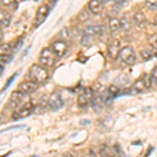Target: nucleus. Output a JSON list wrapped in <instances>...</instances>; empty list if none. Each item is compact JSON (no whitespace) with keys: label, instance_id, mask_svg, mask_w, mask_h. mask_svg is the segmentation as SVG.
I'll return each instance as SVG.
<instances>
[{"label":"nucleus","instance_id":"19","mask_svg":"<svg viewBox=\"0 0 157 157\" xmlns=\"http://www.w3.org/2000/svg\"><path fill=\"white\" fill-rule=\"evenodd\" d=\"M147 88V85H146V81L144 80H138L136 81L135 83H134L133 85V91H135V92H141L144 89H146Z\"/></svg>","mask_w":157,"mask_h":157},{"label":"nucleus","instance_id":"1","mask_svg":"<svg viewBox=\"0 0 157 157\" xmlns=\"http://www.w3.org/2000/svg\"><path fill=\"white\" fill-rule=\"evenodd\" d=\"M29 77L37 83H44L48 80V72L42 65L34 64L29 67Z\"/></svg>","mask_w":157,"mask_h":157},{"label":"nucleus","instance_id":"23","mask_svg":"<svg viewBox=\"0 0 157 157\" xmlns=\"http://www.w3.org/2000/svg\"><path fill=\"white\" fill-rule=\"evenodd\" d=\"M13 60V54L9 55H0V63L3 64H10L11 61Z\"/></svg>","mask_w":157,"mask_h":157},{"label":"nucleus","instance_id":"13","mask_svg":"<svg viewBox=\"0 0 157 157\" xmlns=\"http://www.w3.org/2000/svg\"><path fill=\"white\" fill-rule=\"evenodd\" d=\"M23 97L24 94L21 92V91L17 90V91H14V92L11 94V98H10V106L11 107H18L20 104L22 103L23 101Z\"/></svg>","mask_w":157,"mask_h":157},{"label":"nucleus","instance_id":"10","mask_svg":"<svg viewBox=\"0 0 157 157\" xmlns=\"http://www.w3.org/2000/svg\"><path fill=\"white\" fill-rule=\"evenodd\" d=\"M121 49V42L115 39L108 45V55L110 56V58H112V59H117V58L120 57Z\"/></svg>","mask_w":157,"mask_h":157},{"label":"nucleus","instance_id":"15","mask_svg":"<svg viewBox=\"0 0 157 157\" xmlns=\"http://www.w3.org/2000/svg\"><path fill=\"white\" fill-rule=\"evenodd\" d=\"M11 23V15L6 11L0 10V25L4 27H7Z\"/></svg>","mask_w":157,"mask_h":157},{"label":"nucleus","instance_id":"24","mask_svg":"<svg viewBox=\"0 0 157 157\" xmlns=\"http://www.w3.org/2000/svg\"><path fill=\"white\" fill-rule=\"evenodd\" d=\"M118 92H120V89L116 85H111L108 88V94L110 95V98H115L118 94Z\"/></svg>","mask_w":157,"mask_h":157},{"label":"nucleus","instance_id":"5","mask_svg":"<svg viewBox=\"0 0 157 157\" xmlns=\"http://www.w3.org/2000/svg\"><path fill=\"white\" fill-rule=\"evenodd\" d=\"M93 98V91L91 88H85L84 91L78 95V105L81 108L87 107V105L91 102Z\"/></svg>","mask_w":157,"mask_h":157},{"label":"nucleus","instance_id":"26","mask_svg":"<svg viewBox=\"0 0 157 157\" xmlns=\"http://www.w3.org/2000/svg\"><path fill=\"white\" fill-rule=\"evenodd\" d=\"M148 42L152 47L157 49V34H153L148 38Z\"/></svg>","mask_w":157,"mask_h":157},{"label":"nucleus","instance_id":"4","mask_svg":"<svg viewBox=\"0 0 157 157\" xmlns=\"http://www.w3.org/2000/svg\"><path fill=\"white\" fill-rule=\"evenodd\" d=\"M120 58H121V60L125 63V64L132 65V64H134V62H135L136 56H135V52H134L132 47L126 46V47H124V48L121 49Z\"/></svg>","mask_w":157,"mask_h":157},{"label":"nucleus","instance_id":"33","mask_svg":"<svg viewBox=\"0 0 157 157\" xmlns=\"http://www.w3.org/2000/svg\"><path fill=\"white\" fill-rule=\"evenodd\" d=\"M3 37H4V35H3V32H2V30L0 29V43L2 42V40H3Z\"/></svg>","mask_w":157,"mask_h":157},{"label":"nucleus","instance_id":"14","mask_svg":"<svg viewBox=\"0 0 157 157\" xmlns=\"http://www.w3.org/2000/svg\"><path fill=\"white\" fill-rule=\"evenodd\" d=\"M131 80L126 73H121L120 75H117L114 78V85H116L117 87H127L130 84Z\"/></svg>","mask_w":157,"mask_h":157},{"label":"nucleus","instance_id":"9","mask_svg":"<svg viewBox=\"0 0 157 157\" xmlns=\"http://www.w3.org/2000/svg\"><path fill=\"white\" fill-rule=\"evenodd\" d=\"M48 106L52 110H59L63 107V101L57 92H54L48 98Z\"/></svg>","mask_w":157,"mask_h":157},{"label":"nucleus","instance_id":"36","mask_svg":"<svg viewBox=\"0 0 157 157\" xmlns=\"http://www.w3.org/2000/svg\"><path fill=\"white\" fill-rule=\"evenodd\" d=\"M155 20H156V22H157V16H156V18H155Z\"/></svg>","mask_w":157,"mask_h":157},{"label":"nucleus","instance_id":"31","mask_svg":"<svg viewBox=\"0 0 157 157\" xmlns=\"http://www.w3.org/2000/svg\"><path fill=\"white\" fill-rule=\"evenodd\" d=\"M15 1H16V0H1V3L3 4V6H11Z\"/></svg>","mask_w":157,"mask_h":157},{"label":"nucleus","instance_id":"37","mask_svg":"<svg viewBox=\"0 0 157 157\" xmlns=\"http://www.w3.org/2000/svg\"><path fill=\"white\" fill-rule=\"evenodd\" d=\"M35 1H39V0H35Z\"/></svg>","mask_w":157,"mask_h":157},{"label":"nucleus","instance_id":"25","mask_svg":"<svg viewBox=\"0 0 157 157\" xmlns=\"http://www.w3.org/2000/svg\"><path fill=\"white\" fill-rule=\"evenodd\" d=\"M78 19L80 20L81 22H86L88 19H89V14H88L87 11H85V10H82V11L78 13Z\"/></svg>","mask_w":157,"mask_h":157},{"label":"nucleus","instance_id":"27","mask_svg":"<svg viewBox=\"0 0 157 157\" xmlns=\"http://www.w3.org/2000/svg\"><path fill=\"white\" fill-rule=\"evenodd\" d=\"M93 40V36H90V35H86L84 34V36L81 39V44L83 45H89Z\"/></svg>","mask_w":157,"mask_h":157},{"label":"nucleus","instance_id":"22","mask_svg":"<svg viewBox=\"0 0 157 157\" xmlns=\"http://www.w3.org/2000/svg\"><path fill=\"white\" fill-rule=\"evenodd\" d=\"M140 57H141V59L145 61H150L152 58L154 57V54L148 49H144L140 52Z\"/></svg>","mask_w":157,"mask_h":157},{"label":"nucleus","instance_id":"8","mask_svg":"<svg viewBox=\"0 0 157 157\" xmlns=\"http://www.w3.org/2000/svg\"><path fill=\"white\" fill-rule=\"evenodd\" d=\"M50 48H52V50L55 52L57 57L61 58L66 54L67 44H66V42L63 41V40H57V41H55L54 43H52V46H50Z\"/></svg>","mask_w":157,"mask_h":157},{"label":"nucleus","instance_id":"3","mask_svg":"<svg viewBox=\"0 0 157 157\" xmlns=\"http://www.w3.org/2000/svg\"><path fill=\"white\" fill-rule=\"evenodd\" d=\"M34 110H35V106L32 102L24 104L21 108L18 109L16 112H14L13 120L18 121V120H21V118L27 117V116H29L33 112H34Z\"/></svg>","mask_w":157,"mask_h":157},{"label":"nucleus","instance_id":"11","mask_svg":"<svg viewBox=\"0 0 157 157\" xmlns=\"http://www.w3.org/2000/svg\"><path fill=\"white\" fill-rule=\"evenodd\" d=\"M105 27L101 24H91L88 25L84 29V34L90 35V36H95V35H101L104 33Z\"/></svg>","mask_w":157,"mask_h":157},{"label":"nucleus","instance_id":"6","mask_svg":"<svg viewBox=\"0 0 157 157\" xmlns=\"http://www.w3.org/2000/svg\"><path fill=\"white\" fill-rule=\"evenodd\" d=\"M49 14V7L48 6H46V4H43L38 9L37 11V14H36V17H35V26H39L40 24H42L43 22H44V20L46 19V17L48 16Z\"/></svg>","mask_w":157,"mask_h":157},{"label":"nucleus","instance_id":"32","mask_svg":"<svg viewBox=\"0 0 157 157\" xmlns=\"http://www.w3.org/2000/svg\"><path fill=\"white\" fill-rule=\"evenodd\" d=\"M115 4H118V6H121V4L125 3V0H113Z\"/></svg>","mask_w":157,"mask_h":157},{"label":"nucleus","instance_id":"29","mask_svg":"<svg viewBox=\"0 0 157 157\" xmlns=\"http://www.w3.org/2000/svg\"><path fill=\"white\" fill-rule=\"evenodd\" d=\"M16 75H17V73H14V75H12V77H11V78H9V80H7V83H6V85H4V87H3V89H2V91H4V90H6V88H7V87H9V86H10V85H11V84H12L13 80H14V78H16Z\"/></svg>","mask_w":157,"mask_h":157},{"label":"nucleus","instance_id":"18","mask_svg":"<svg viewBox=\"0 0 157 157\" xmlns=\"http://www.w3.org/2000/svg\"><path fill=\"white\" fill-rule=\"evenodd\" d=\"M14 47H13L12 43H6V44L0 45V55H9L13 54L14 52Z\"/></svg>","mask_w":157,"mask_h":157},{"label":"nucleus","instance_id":"20","mask_svg":"<svg viewBox=\"0 0 157 157\" xmlns=\"http://www.w3.org/2000/svg\"><path fill=\"white\" fill-rule=\"evenodd\" d=\"M103 104H104V98L101 95L92 98V100H91V105H92V107L94 109H101Z\"/></svg>","mask_w":157,"mask_h":157},{"label":"nucleus","instance_id":"16","mask_svg":"<svg viewBox=\"0 0 157 157\" xmlns=\"http://www.w3.org/2000/svg\"><path fill=\"white\" fill-rule=\"evenodd\" d=\"M133 21L134 23H135L137 26H143V25H145L146 21H147V18L145 16V14L141 12H137L134 14L133 16Z\"/></svg>","mask_w":157,"mask_h":157},{"label":"nucleus","instance_id":"28","mask_svg":"<svg viewBox=\"0 0 157 157\" xmlns=\"http://www.w3.org/2000/svg\"><path fill=\"white\" fill-rule=\"evenodd\" d=\"M145 6L149 10H156L157 9V0H146Z\"/></svg>","mask_w":157,"mask_h":157},{"label":"nucleus","instance_id":"17","mask_svg":"<svg viewBox=\"0 0 157 157\" xmlns=\"http://www.w3.org/2000/svg\"><path fill=\"white\" fill-rule=\"evenodd\" d=\"M109 29L112 32H117L121 29V20H118L117 18L113 17L109 20Z\"/></svg>","mask_w":157,"mask_h":157},{"label":"nucleus","instance_id":"30","mask_svg":"<svg viewBox=\"0 0 157 157\" xmlns=\"http://www.w3.org/2000/svg\"><path fill=\"white\" fill-rule=\"evenodd\" d=\"M150 78H151V80L157 81V66H155L153 69H152L151 75H150Z\"/></svg>","mask_w":157,"mask_h":157},{"label":"nucleus","instance_id":"21","mask_svg":"<svg viewBox=\"0 0 157 157\" xmlns=\"http://www.w3.org/2000/svg\"><path fill=\"white\" fill-rule=\"evenodd\" d=\"M131 26H132V24H131V22L129 21L127 17H124L121 20V29H123L125 32H129L131 29Z\"/></svg>","mask_w":157,"mask_h":157},{"label":"nucleus","instance_id":"7","mask_svg":"<svg viewBox=\"0 0 157 157\" xmlns=\"http://www.w3.org/2000/svg\"><path fill=\"white\" fill-rule=\"evenodd\" d=\"M38 88V83L35 81H26V82H22L18 85L19 91H21L23 94H30V93L35 92Z\"/></svg>","mask_w":157,"mask_h":157},{"label":"nucleus","instance_id":"34","mask_svg":"<svg viewBox=\"0 0 157 157\" xmlns=\"http://www.w3.org/2000/svg\"><path fill=\"white\" fill-rule=\"evenodd\" d=\"M3 73V66H2V64L0 63V75Z\"/></svg>","mask_w":157,"mask_h":157},{"label":"nucleus","instance_id":"12","mask_svg":"<svg viewBox=\"0 0 157 157\" xmlns=\"http://www.w3.org/2000/svg\"><path fill=\"white\" fill-rule=\"evenodd\" d=\"M88 9L93 15H100L103 12V2L101 0H90L88 2Z\"/></svg>","mask_w":157,"mask_h":157},{"label":"nucleus","instance_id":"35","mask_svg":"<svg viewBox=\"0 0 157 157\" xmlns=\"http://www.w3.org/2000/svg\"><path fill=\"white\" fill-rule=\"evenodd\" d=\"M101 1H102V2H103V3H106V2L110 1V0H101Z\"/></svg>","mask_w":157,"mask_h":157},{"label":"nucleus","instance_id":"2","mask_svg":"<svg viewBox=\"0 0 157 157\" xmlns=\"http://www.w3.org/2000/svg\"><path fill=\"white\" fill-rule=\"evenodd\" d=\"M56 60H57V56L54 52L52 50V48H48V47H45V48L42 49L41 54H40V64L44 67H52V65L56 63Z\"/></svg>","mask_w":157,"mask_h":157}]
</instances>
